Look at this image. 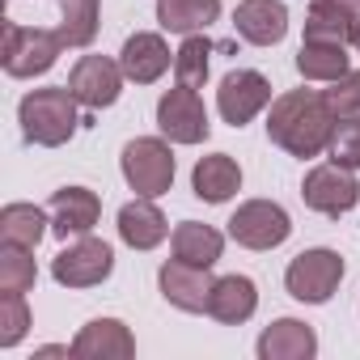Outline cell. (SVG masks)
I'll return each instance as SVG.
<instances>
[{
    "mask_svg": "<svg viewBox=\"0 0 360 360\" xmlns=\"http://www.w3.org/2000/svg\"><path fill=\"white\" fill-rule=\"evenodd\" d=\"M335 123L339 119L322 89H288V94L271 98V106H267V140L301 161L330 148Z\"/></svg>",
    "mask_w": 360,
    "mask_h": 360,
    "instance_id": "obj_1",
    "label": "cell"
},
{
    "mask_svg": "<svg viewBox=\"0 0 360 360\" xmlns=\"http://www.w3.org/2000/svg\"><path fill=\"white\" fill-rule=\"evenodd\" d=\"M81 102L72 98L68 85H47V89H30L18 106V123H22V136L39 148H60L77 136V127L85 123Z\"/></svg>",
    "mask_w": 360,
    "mask_h": 360,
    "instance_id": "obj_2",
    "label": "cell"
},
{
    "mask_svg": "<svg viewBox=\"0 0 360 360\" xmlns=\"http://www.w3.org/2000/svg\"><path fill=\"white\" fill-rule=\"evenodd\" d=\"M64 47H68V43L60 39V30L5 22V51H0V64H5V72H9V77L30 81V77L51 72Z\"/></svg>",
    "mask_w": 360,
    "mask_h": 360,
    "instance_id": "obj_3",
    "label": "cell"
},
{
    "mask_svg": "<svg viewBox=\"0 0 360 360\" xmlns=\"http://www.w3.org/2000/svg\"><path fill=\"white\" fill-rule=\"evenodd\" d=\"M119 165H123V178H127V187L136 195L157 200V195H165L174 187V148H169L165 136H136V140H127Z\"/></svg>",
    "mask_w": 360,
    "mask_h": 360,
    "instance_id": "obj_4",
    "label": "cell"
},
{
    "mask_svg": "<svg viewBox=\"0 0 360 360\" xmlns=\"http://www.w3.org/2000/svg\"><path fill=\"white\" fill-rule=\"evenodd\" d=\"M339 280H343V259H339V250H330V246L301 250V255L284 267V288H288V297L301 301V305H326V301L335 297Z\"/></svg>",
    "mask_w": 360,
    "mask_h": 360,
    "instance_id": "obj_5",
    "label": "cell"
},
{
    "mask_svg": "<svg viewBox=\"0 0 360 360\" xmlns=\"http://www.w3.org/2000/svg\"><path fill=\"white\" fill-rule=\"evenodd\" d=\"M157 131L169 144H204L212 123H208V106L200 98V89L174 85L157 98Z\"/></svg>",
    "mask_w": 360,
    "mask_h": 360,
    "instance_id": "obj_6",
    "label": "cell"
},
{
    "mask_svg": "<svg viewBox=\"0 0 360 360\" xmlns=\"http://www.w3.org/2000/svg\"><path fill=\"white\" fill-rule=\"evenodd\" d=\"M301 200L309 212H322V217H343L360 204V178L356 169L339 165V161H322L305 174V183H301Z\"/></svg>",
    "mask_w": 360,
    "mask_h": 360,
    "instance_id": "obj_7",
    "label": "cell"
},
{
    "mask_svg": "<svg viewBox=\"0 0 360 360\" xmlns=\"http://www.w3.org/2000/svg\"><path fill=\"white\" fill-rule=\"evenodd\" d=\"M110 271H115V250L102 238H94V233L72 238L51 259V276L64 288H98L102 280H110Z\"/></svg>",
    "mask_w": 360,
    "mask_h": 360,
    "instance_id": "obj_8",
    "label": "cell"
},
{
    "mask_svg": "<svg viewBox=\"0 0 360 360\" xmlns=\"http://www.w3.org/2000/svg\"><path fill=\"white\" fill-rule=\"evenodd\" d=\"M292 233V217L276 200H246L229 217V238L246 250H276Z\"/></svg>",
    "mask_w": 360,
    "mask_h": 360,
    "instance_id": "obj_9",
    "label": "cell"
},
{
    "mask_svg": "<svg viewBox=\"0 0 360 360\" xmlns=\"http://www.w3.org/2000/svg\"><path fill=\"white\" fill-rule=\"evenodd\" d=\"M123 81H127V77H123V64L110 60V56H81V60L72 64V72H68L72 98H77L89 115L115 106L119 94H123Z\"/></svg>",
    "mask_w": 360,
    "mask_h": 360,
    "instance_id": "obj_10",
    "label": "cell"
},
{
    "mask_svg": "<svg viewBox=\"0 0 360 360\" xmlns=\"http://www.w3.org/2000/svg\"><path fill=\"white\" fill-rule=\"evenodd\" d=\"M271 106V81L259 68H233L221 77L217 89V110L229 127H246L255 115H263Z\"/></svg>",
    "mask_w": 360,
    "mask_h": 360,
    "instance_id": "obj_11",
    "label": "cell"
},
{
    "mask_svg": "<svg viewBox=\"0 0 360 360\" xmlns=\"http://www.w3.org/2000/svg\"><path fill=\"white\" fill-rule=\"evenodd\" d=\"M212 267H191V263H161L157 271V284H161V297L174 305V309H183V314H208V292H212Z\"/></svg>",
    "mask_w": 360,
    "mask_h": 360,
    "instance_id": "obj_12",
    "label": "cell"
},
{
    "mask_svg": "<svg viewBox=\"0 0 360 360\" xmlns=\"http://www.w3.org/2000/svg\"><path fill=\"white\" fill-rule=\"evenodd\" d=\"M47 212H51V233L68 242V238L94 233V225L102 221V200L89 187H60L51 195Z\"/></svg>",
    "mask_w": 360,
    "mask_h": 360,
    "instance_id": "obj_13",
    "label": "cell"
},
{
    "mask_svg": "<svg viewBox=\"0 0 360 360\" xmlns=\"http://www.w3.org/2000/svg\"><path fill=\"white\" fill-rule=\"evenodd\" d=\"M233 30L250 47H276L288 34V5L284 0H242L233 9Z\"/></svg>",
    "mask_w": 360,
    "mask_h": 360,
    "instance_id": "obj_14",
    "label": "cell"
},
{
    "mask_svg": "<svg viewBox=\"0 0 360 360\" xmlns=\"http://www.w3.org/2000/svg\"><path fill=\"white\" fill-rule=\"evenodd\" d=\"M119 64H123V77H127V81L153 85V81H161V77L174 68V51H169V43H165L157 30H136V34L123 43Z\"/></svg>",
    "mask_w": 360,
    "mask_h": 360,
    "instance_id": "obj_15",
    "label": "cell"
},
{
    "mask_svg": "<svg viewBox=\"0 0 360 360\" xmlns=\"http://www.w3.org/2000/svg\"><path fill=\"white\" fill-rule=\"evenodd\" d=\"M136 339L119 318H94L72 339V360H131Z\"/></svg>",
    "mask_w": 360,
    "mask_h": 360,
    "instance_id": "obj_16",
    "label": "cell"
},
{
    "mask_svg": "<svg viewBox=\"0 0 360 360\" xmlns=\"http://www.w3.org/2000/svg\"><path fill=\"white\" fill-rule=\"evenodd\" d=\"M255 352H259V360H314L318 356V335L301 318H276L259 335Z\"/></svg>",
    "mask_w": 360,
    "mask_h": 360,
    "instance_id": "obj_17",
    "label": "cell"
},
{
    "mask_svg": "<svg viewBox=\"0 0 360 360\" xmlns=\"http://www.w3.org/2000/svg\"><path fill=\"white\" fill-rule=\"evenodd\" d=\"M191 191L204 204H225L242 191V165L229 153H208L191 169Z\"/></svg>",
    "mask_w": 360,
    "mask_h": 360,
    "instance_id": "obj_18",
    "label": "cell"
},
{
    "mask_svg": "<svg viewBox=\"0 0 360 360\" xmlns=\"http://www.w3.org/2000/svg\"><path fill=\"white\" fill-rule=\"evenodd\" d=\"M119 238L131 250H157L169 238V221H165V212L148 195H136L131 204L119 208Z\"/></svg>",
    "mask_w": 360,
    "mask_h": 360,
    "instance_id": "obj_19",
    "label": "cell"
},
{
    "mask_svg": "<svg viewBox=\"0 0 360 360\" xmlns=\"http://www.w3.org/2000/svg\"><path fill=\"white\" fill-rule=\"evenodd\" d=\"M255 309H259V288H255L250 276H238V271L233 276H221L212 284V292H208V318H217L225 326L250 322Z\"/></svg>",
    "mask_w": 360,
    "mask_h": 360,
    "instance_id": "obj_20",
    "label": "cell"
},
{
    "mask_svg": "<svg viewBox=\"0 0 360 360\" xmlns=\"http://www.w3.org/2000/svg\"><path fill=\"white\" fill-rule=\"evenodd\" d=\"M169 250H174L178 263L217 267V259L225 250V233L204 225V221H183V225H174V233H169Z\"/></svg>",
    "mask_w": 360,
    "mask_h": 360,
    "instance_id": "obj_21",
    "label": "cell"
},
{
    "mask_svg": "<svg viewBox=\"0 0 360 360\" xmlns=\"http://www.w3.org/2000/svg\"><path fill=\"white\" fill-rule=\"evenodd\" d=\"M221 18V0H157V26L169 34H204Z\"/></svg>",
    "mask_w": 360,
    "mask_h": 360,
    "instance_id": "obj_22",
    "label": "cell"
},
{
    "mask_svg": "<svg viewBox=\"0 0 360 360\" xmlns=\"http://www.w3.org/2000/svg\"><path fill=\"white\" fill-rule=\"evenodd\" d=\"M51 229V212L39 204H5L0 208V242L34 250Z\"/></svg>",
    "mask_w": 360,
    "mask_h": 360,
    "instance_id": "obj_23",
    "label": "cell"
},
{
    "mask_svg": "<svg viewBox=\"0 0 360 360\" xmlns=\"http://www.w3.org/2000/svg\"><path fill=\"white\" fill-rule=\"evenodd\" d=\"M347 68H352L347 47H339V43H301V51H297V72L314 85H330Z\"/></svg>",
    "mask_w": 360,
    "mask_h": 360,
    "instance_id": "obj_24",
    "label": "cell"
},
{
    "mask_svg": "<svg viewBox=\"0 0 360 360\" xmlns=\"http://www.w3.org/2000/svg\"><path fill=\"white\" fill-rule=\"evenodd\" d=\"M60 39L68 47H89L98 39V18H102V0H60Z\"/></svg>",
    "mask_w": 360,
    "mask_h": 360,
    "instance_id": "obj_25",
    "label": "cell"
},
{
    "mask_svg": "<svg viewBox=\"0 0 360 360\" xmlns=\"http://www.w3.org/2000/svg\"><path fill=\"white\" fill-rule=\"evenodd\" d=\"M212 43L204 34H187L183 47L174 51V85H187V89H204L208 81V64H212Z\"/></svg>",
    "mask_w": 360,
    "mask_h": 360,
    "instance_id": "obj_26",
    "label": "cell"
},
{
    "mask_svg": "<svg viewBox=\"0 0 360 360\" xmlns=\"http://www.w3.org/2000/svg\"><path fill=\"white\" fill-rule=\"evenodd\" d=\"M39 280L34 250L26 246H5L0 242V292H30Z\"/></svg>",
    "mask_w": 360,
    "mask_h": 360,
    "instance_id": "obj_27",
    "label": "cell"
},
{
    "mask_svg": "<svg viewBox=\"0 0 360 360\" xmlns=\"http://www.w3.org/2000/svg\"><path fill=\"white\" fill-rule=\"evenodd\" d=\"M352 13L343 9H322V5H309V18H305V39L301 43H339L347 47L352 43Z\"/></svg>",
    "mask_w": 360,
    "mask_h": 360,
    "instance_id": "obj_28",
    "label": "cell"
},
{
    "mask_svg": "<svg viewBox=\"0 0 360 360\" xmlns=\"http://www.w3.org/2000/svg\"><path fill=\"white\" fill-rule=\"evenodd\" d=\"M30 330L26 292H0V347H18Z\"/></svg>",
    "mask_w": 360,
    "mask_h": 360,
    "instance_id": "obj_29",
    "label": "cell"
},
{
    "mask_svg": "<svg viewBox=\"0 0 360 360\" xmlns=\"http://www.w3.org/2000/svg\"><path fill=\"white\" fill-rule=\"evenodd\" d=\"M335 119H356L360 115V68H347L339 81H330V89H322Z\"/></svg>",
    "mask_w": 360,
    "mask_h": 360,
    "instance_id": "obj_30",
    "label": "cell"
},
{
    "mask_svg": "<svg viewBox=\"0 0 360 360\" xmlns=\"http://www.w3.org/2000/svg\"><path fill=\"white\" fill-rule=\"evenodd\" d=\"M326 153H330V161H339L347 169H360V115L335 123V136H330V148Z\"/></svg>",
    "mask_w": 360,
    "mask_h": 360,
    "instance_id": "obj_31",
    "label": "cell"
},
{
    "mask_svg": "<svg viewBox=\"0 0 360 360\" xmlns=\"http://www.w3.org/2000/svg\"><path fill=\"white\" fill-rule=\"evenodd\" d=\"M309 5H322V9H343V13H360V0H309Z\"/></svg>",
    "mask_w": 360,
    "mask_h": 360,
    "instance_id": "obj_32",
    "label": "cell"
},
{
    "mask_svg": "<svg viewBox=\"0 0 360 360\" xmlns=\"http://www.w3.org/2000/svg\"><path fill=\"white\" fill-rule=\"evenodd\" d=\"M352 47L360 51V13H356V22H352Z\"/></svg>",
    "mask_w": 360,
    "mask_h": 360,
    "instance_id": "obj_33",
    "label": "cell"
}]
</instances>
